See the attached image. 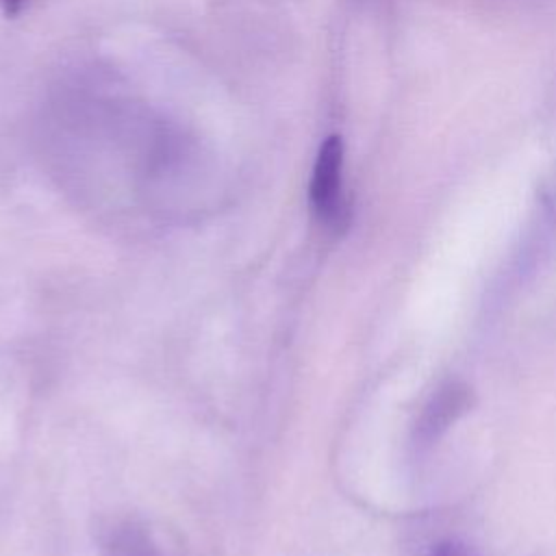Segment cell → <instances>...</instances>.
Instances as JSON below:
<instances>
[{
	"instance_id": "cell-1",
	"label": "cell",
	"mask_w": 556,
	"mask_h": 556,
	"mask_svg": "<svg viewBox=\"0 0 556 556\" xmlns=\"http://www.w3.org/2000/svg\"><path fill=\"white\" fill-rule=\"evenodd\" d=\"M308 200L315 217L330 230L343 232L350 224V204L343 193V141L330 135L317 150Z\"/></svg>"
},
{
	"instance_id": "cell-2",
	"label": "cell",
	"mask_w": 556,
	"mask_h": 556,
	"mask_svg": "<svg viewBox=\"0 0 556 556\" xmlns=\"http://www.w3.org/2000/svg\"><path fill=\"white\" fill-rule=\"evenodd\" d=\"M473 404V393L465 382L450 380L441 384L424 404L415 428L413 443L417 447H430L437 443L454 421H458Z\"/></svg>"
},
{
	"instance_id": "cell-3",
	"label": "cell",
	"mask_w": 556,
	"mask_h": 556,
	"mask_svg": "<svg viewBox=\"0 0 556 556\" xmlns=\"http://www.w3.org/2000/svg\"><path fill=\"white\" fill-rule=\"evenodd\" d=\"M104 549L109 552V556H156L148 534L132 521L113 523L106 530Z\"/></svg>"
},
{
	"instance_id": "cell-4",
	"label": "cell",
	"mask_w": 556,
	"mask_h": 556,
	"mask_svg": "<svg viewBox=\"0 0 556 556\" xmlns=\"http://www.w3.org/2000/svg\"><path fill=\"white\" fill-rule=\"evenodd\" d=\"M430 556H480L476 549H471L467 543L456 541V539H447L441 541L439 545L432 547Z\"/></svg>"
},
{
	"instance_id": "cell-5",
	"label": "cell",
	"mask_w": 556,
	"mask_h": 556,
	"mask_svg": "<svg viewBox=\"0 0 556 556\" xmlns=\"http://www.w3.org/2000/svg\"><path fill=\"white\" fill-rule=\"evenodd\" d=\"M0 2H2L7 13H17L22 9V4H24V0H0Z\"/></svg>"
}]
</instances>
